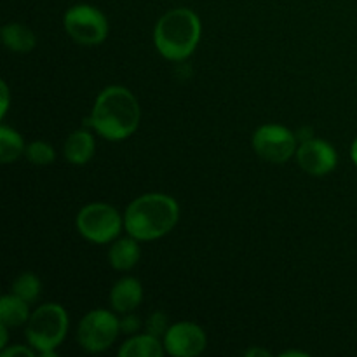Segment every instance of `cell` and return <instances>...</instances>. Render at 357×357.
Here are the masks:
<instances>
[{
	"label": "cell",
	"mask_w": 357,
	"mask_h": 357,
	"mask_svg": "<svg viewBox=\"0 0 357 357\" xmlns=\"http://www.w3.org/2000/svg\"><path fill=\"white\" fill-rule=\"evenodd\" d=\"M142 119V108L135 94L122 86H108L98 94L87 126L101 138L121 142L135 135Z\"/></svg>",
	"instance_id": "6da1fadb"
},
{
	"label": "cell",
	"mask_w": 357,
	"mask_h": 357,
	"mask_svg": "<svg viewBox=\"0 0 357 357\" xmlns=\"http://www.w3.org/2000/svg\"><path fill=\"white\" fill-rule=\"evenodd\" d=\"M180 218V208L166 194H145L136 197L124 213L128 236L138 241H155L167 236Z\"/></svg>",
	"instance_id": "7a4b0ae2"
},
{
	"label": "cell",
	"mask_w": 357,
	"mask_h": 357,
	"mask_svg": "<svg viewBox=\"0 0 357 357\" xmlns=\"http://www.w3.org/2000/svg\"><path fill=\"white\" fill-rule=\"evenodd\" d=\"M202 24L197 14L187 7L167 10L157 21L153 42L157 51L169 61H183L194 54L201 40Z\"/></svg>",
	"instance_id": "3957f363"
},
{
	"label": "cell",
	"mask_w": 357,
	"mask_h": 357,
	"mask_svg": "<svg viewBox=\"0 0 357 357\" xmlns=\"http://www.w3.org/2000/svg\"><path fill=\"white\" fill-rule=\"evenodd\" d=\"M68 333V314L59 303H44L31 312L24 337L40 356H54Z\"/></svg>",
	"instance_id": "277c9868"
},
{
	"label": "cell",
	"mask_w": 357,
	"mask_h": 357,
	"mask_svg": "<svg viewBox=\"0 0 357 357\" xmlns=\"http://www.w3.org/2000/svg\"><path fill=\"white\" fill-rule=\"evenodd\" d=\"M75 225L84 239L94 244H108L121 236L124 216L107 202H91L80 209Z\"/></svg>",
	"instance_id": "5b68a950"
},
{
	"label": "cell",
	"mask_w": 357,
	"mask_h": 357,
	"mask_svg": "<svg viewBox=\"0 0 357 357\" xmlns=\"http://www.w3.org/2000/svg\"><path fill=\"white\" fill-rule=\"evenodd\" d=\"M63 26L73 42L82 45H98L107 38V16L89 3L72 6L63 16Z\"/></svg>",
	"instance_id": "8992f818"
},
{
	"label": "cell",
	"mask_w": 357,
	"mask_h": 357,
	"mask_svg": "<svg viewBox=\"0 0 357 357\" xmlns=\"http://www.w3.org/2000/svg\"><path fill=\"white\" fill-rule=\"evenodd\" d=\"M121 333L119 317L107 309H94L80 319L77 328V342L84 351L98 354L112 347Z\"/></svg>",
	"instance_id": "52a82bcc"
},
{
	"label": "cell",
	"mask_w": 357,
	"mask_h": 357,
	"mask_svg": "<svg viewBox=\"0 0 357 357\" xmlns=\"http://www.w3.org/2000/svg\"><path fill=\"white\" fill-rule=\"evenodd\" d=\"M253 149L260 159L271 164H284L296 155V136L279 124H265L255 131Z\"/></svg>",
	"instance_id": "ba28073f"
},
{
	"label": "cell",
	"mask_w": 357,
	"mask_h": 357,
	"mask_svg": "<svg viewBox=\"0 0 357 357\" xmlns=\"http://www.w3.org/2000/svg\"><path fill=\"white\" fill-rule=\"evenodd\" d=\"M164 349L173 357H195L202 354L208 345V337L199 324L190 321L171 324L162 337Z\"/></svg>",
	"instance_id": "9c48e42d"
},
{
	"label": "cell",
	"mask_w": 357,
	"mask_h": 357,
	"mask_svg": "<svg viewBox=\"0 0 357 357\" xmlns=\"http://www.w3.org/2000/svg\"><path fill=\"white\" fill-rule=\"evenodd\" d=\"M296 160L310 176H326L337 167L338 153L331 143L319 138H309L296 149Z\"/></svg>",
	"instance_id": "30bf717a"
},
{
	"label": "cell",
	"mask_w": 357,
	"mask_h": 357,
	"mask_svg": "<svg viewBox=\"0 0 357 357\" xmlns=\"http://www.w3.org/2000/svg\"><path fill=\"white\" fill-rule=\"evenodd\" d=\"M143 302V286L136 278H122L110 291V305L115 312H135Z\"/></svg>",
	"instance_id": "8fae6325"
},
{
	"label": "cell",
	"mask_w": 357,
	"mask_h": 357,
	"mask_svg": "<svg viewBox=\"0 0 357 357\" xmlns=\"http://www.w3.org/2000/svg\"><path fill=\"white\" fill-rule=\"evenodd\" d=\"M96 152V142L94 136L87 129H77L66 138L63 153L65 159L73 166H84L89 162Z\"/></svg>",
	"instance_id": "7c38bea8"
},
{
	"label": "cell",
	"mask_w": 357,
	"mask_h": 357,
	"mask_svg": "<svg viewBox=\"0 0 357 357\" xmlns=\"http://www.w3.org/2000/svg\"><path fill=\"white\" fill-rule=\"evenodd\" d=\"M142 257V250H139V241L135 237H122L112 243L110 250H108V261L115 271H131L136 267Z\"/></svg>",
	"instance_id": "4fadbf2b"
},
{
	"label": "cell",
	"mask_w": 357,
	"mask_h": 357,
	"mask_svg": "<svg viewBox=\"0 0 357 357\" xmlns=\"http://www.w3.org/2000/svg\"><path fill=\"white\" fill-rule=\"evenodd\" d=\"M164 352L166 349H164L162 340L150 333L132 335L119 349L121 357H162Z\"/></svg>",
	"instance_id": "5bb4252c"
},
{
	"label": "cell",
	"mask_w": 357,
	"mask_h": 357,
	"mask_svg": "<svg viewBox=\"0 0 357 357\" xmlns=\"http://www.w3.org/2000/svg\"><path fill=\"white\" fill-rule=\"evenodd\" d=\"M30 303L24 302L20 296L3 295L0 298V324L7 328H17L23 326L30 319Z\"/></svg>",
	"instance_id": "9a60e30c"
},
{
	"label": "cell",
	"mask_w": 357,
	"mask_h": 357,
	"mask_svg": "<svg viewBox=\"0 0 357 357\" xmlns=\"http://www.w3.org/2000/svg\"><path fill=\"white\" fill-rule=\"evenodd\" d=\"M2 40L9 51L17 54H26L37 45V37L33 31L23 23H7L2 28Z\"/></svg>",
	"instance_id": "2e32d148"
},
{
	"label": "cell",
	"mask_w": 357,
	"mask_h": 357,
	"mask_svg": "<svg viewBox=\"0 0 357 357\" xmlns=\"http://www.w3.org/2000/svg\"><path fill=\"white\" fill-rule=\"evenodd\" d=\"M24 150L26 146H24L20 132L9 126H2L0 128V160L2 164H10L17 160L23 155Z\"/></svg>",
	"instance_id": "e0dca14e"
},
{
	"label": "cell",
	"mask_w": 357,
	"mask_h": 357,
	"mask_svg": "<svg viewBox=\"0 0 357 357\" xmlns=\"http://www.w3.org/2000/svg\"><path fill=\"white\" fill-rule=\"evenodd\" d=\"M10 293L20 296V298H23L24 302H28L31 305L40 296L42 282L38 279V275H35L33 272H23V274L14 279L13 286H10Z\"/></svg>",
	"instance_id": "ac0fdd59"
},
{
	"label": "cell",
	"mask_w": 357,
	"mask_h": 357,
	"mask_svg": "<svg viewBox=\"0 0 357 357\" xmlns=\"http://www.w3.org/2000/svg\"><path fill=\"white\" fill-rule=\"evenodd\" d=\"M24 155H26V159L30 160L33 166H49V164L54 162L56 150L51 143L37 139V142H31L30 145L26 146Z\"/></svg>",
	"instance_id": "d6986e66"
},
{
	"label": "cell",
	"mask_w": 357,
	"mask_h": 357,
	"mask_svg": "<svg viewBox=\"0 0 357 357\" xmlns=\"http://www.w3.org/2000/svg\"><path fill=\"white\" fill-rule=\"evenodd\" d=\"M145 328H146V333L162 338L164 335H166V331L169 330L167 316L164 312H160V310H155V312H152L149 316V319H146L145 323Z\"/></svg>",
	"instance_id": "ffe728a7"
},
{
	"label": "cell",
	"mask_w": 357,
	"mask_h": 357,
	"mask_svg": "<svg viewBox=\"0 0 357 357\" xmlns=\"http://www.w3.org/2000/svg\"><path fill=\"white\" fill-rule=\"evenodd\" d=\"M119 324H121V333L126 335H136V331H139V328H142V321L132 312L122 314V317L119 319Z\"/></svg>",
	"instance_id": "44dd1931"
},
{
	"label": "cell",
	"mask_w": 357,
	"mask_h": 357,
	"mask_svg": "<svg viewBox=\"0 0 357 357\" xmlns=\"http://www.w3.org/2000/svg\"><path fill=\"white\" fill-rule=\"evenodd\" d=\"M2 357H35L37 351L33 347H28V345H16V347L10 349H2Z\"/></svg>",
	"instance_id": "7402d4cb"
},
{
	"label": "cell",
	"mask_w": 357,
	"mask_h": 357,
	"mask_svg": "<svg viewBox=\"0 0 357 357\" xmlns=\"http://www.w3.org/2000/svg\"><path fill=\"white\" fill-rule=\"evenodd\" d=\"M2 107H0V115L6 117L7 114V108H9V87H7L6 80H2Z\"/></svg>",
	"instance_id": "603a6c76"
},
{
	"label": "cell",
	"mask_w": 357,
	"mask_h": 357,
	"mask_svg": "<svg viewBox=\"0 0 357 357\" xmlns=\"http://www.w3.org/2000/svg\"><path fill=\"white\" fill-rule=\"evenodd\" d=\"M246 356H250V357H255V356L271 357L272 354H271V352H268V351H265V349H248Z\"/></svg>",
	"instance_id": "cb8c5ba5"
},
{
	"label": "cell",
	"mask_w": 357,
	"mask_h": 357,
	"mask_svg": "<svg viewBox=\"0 0 357 357\" xmlns=\"http://www.w3.org/2000/svg\"><path fill=\"white\" fill-rule=\"evenodd\" d=\"M7 330H9V328L3 326V324H0V333H2V338H0V347L2 349H6V345H7Z\"/></svg>",
	"instance_id": "d4e9b609"
},
{
	"label": "cell",
	"mask_w": 357,
	"mask_h": 357,
	"mask_svg": "<svg viewBox=\"0 0 357 357\" xmlns=\"http://www.w3.org/2000/svg\"><path fill=\"white\" fill-rule=\"evenodd\" d=\"M351 157H352V162H354V164H356V167H357V138L354 139V143H352Z\"/></svg>",
	"instance_id": "484cf974"
},
{
	"label": "cell",
	"mask_w": 357,
	"mask_h": 357,
	"mask_svg": "<svg viewBox=\"0 0 357 357\" xmlns=\"http://www.w3.org/2000/svg\"><path fill=\"white\" fill-rule=\"evenodd\" d=\"M284 357H289V356H300V357H307L309 354H305V352H296V351H288L282 354Z\"/></svg>",
	"instance_id": "4316f807"
}]
</instances>
